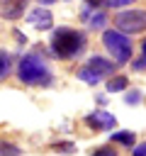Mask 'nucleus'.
<instances>
[{"label": "nucleus", "instance_id": "obj_13", "mask_svg": "<svg viewBox=\"0 0 146 156\" xmlns=\"http://www.w3.org/2000/svg\"><path fill=\"white\" fill-rule=\"evenodd\" d=\"M12 71V56L7 51H0V80H5Z\"/></svg>", "mask_w": 146, "mask_h": 156}, {"label": "nucleus", "instance_id": "obj_7", "mask_svg": "<svg viewBox=\"0 0 146 156\" xmlns=\"http://www.w3.org/2000/svg\"><path fill=\"white\" fill-rule=\"evenodd\" d=\"M24 10H27V0H0V17L7 22L24 17Z\"/></svg>", "mask_w": 146, "mask_h": 156}, {"label": "nucleus", "instance_id": "obj_17", "mask_svg": "<svg viewBox=\"0 0 146 156\" xmlns=\"http://www.w3.org/2000/svg\"><path fill=\"white\" fill-rule=\"evenodd\" d=\"M127 95H124V102L127 105H139L141 102V90L139 88H131V90H124Z\"/></svg>", "mask_w": 146, "mask_h": 156}, {"label": "nucleus", "instance_id": "obj_8", "mask_svg": "<svg viewBox=\"0 0 146 156\" xmlns=\"http://www.w3.org/2000/svg\"><path fill=\"white\" fill-rule=\"evenodd\" d=\"M85 66H88L90 71H95L100 78H105V76H112V73L117 71V63H114V61H109V58H105V56H90Z\"/></svg>", "mask_w": 146, "mask_h": 156}, {"label": "nucleus", "instance_id": "obj_21", "mask_svg": "<svg viewBox=\"0 0 146 156\" xmlns=\"http://www.w3.org/2000/svg\"><path fill=\"white\" fill-rule=\"evenodd\" d=\"M85 5H90V7H100L102 0H85Z\"/></svg>", "mask_w": 146, "mask_h": 156}, {"label": "nucleus", "instance_id": "obj_20", "mask_svg": "<svg viewBox=\"0 0 146 156\" xmlns=\"http://www.w3.org/2000/svg\"><path fill=\"white\" fill-rule=\"evenodd\" d=\"M131 156H146V141L144 144H134L131 146Z\"/></svg>", "mask_w": 146, "mask_h": 156}, {"label": "nucleus", "instance_id": "obj_15", "mask_svg": "<svg viewBox=\"0 0 146 156\" xmlns=\"http://www.w3.org/2000/svg\"><path fill=\"white\" fill-rule=\"evenodd\" d=\"M49 149H51V151H58V154L66 156V154H73V151H75V144H73V141H54Z\"/></svg>", "mask_w": 146, "mask_h": 156}, {"label": "nucleus", "instance_id": "obj_6", "mask_svg": "<svg viewBox=\"0 0 146 156\" xmlns=\"http://www.w3.org/2000/svg\"><path fill=\"white\" fill-rule=\"evenodd\" d=\"M32 27H36L39 32H46V29H51V24H54V15L49 12V7H34V10H29V15L24 17Z\"/></svg>", "mask_w": 146, "mask_h": 156}, {"label": "nucleus", "instance_id": "obj_12", "mask_svg": "<svg viewBox=\"0 0 146 156\" xmlns=\"http://www.w3.org/2000/svg\"><path fill=\"white\" fill-rule=\"evenodd\" d=\"M78 78H80L83 83H88V85H97V83H102V78H100L95 71H90L88 66H83V68L78 71Z\"/></svg>", "mask_w": 146, "mask_h": 156}, {"label": "nucleus", "instance_id": "obj_11", "mask_svg": "<svg viewBox=\"0 0 146 156\" xmlns=\"http://www.w3.org/2000/svg\"><path fill=\"white\" fill-rule=\"evenodd\" d=\"M105 88H107V93H122V90L129 88V78H127V76H114V73H112V78L105 83Z\"/></svg>", "mask_w": 146, "mask_h": 156}, {"label": "nucleus", "instance_id": "obj_16", "mask_svg": "<svg viewBox=\"0 0 146 156\" xmlns=\"http://www.w3.org/2000/svg\"><path fill=\"white\" fill-rule=\"evenodd\" d=\"M92 156H119V151H117L114 144H102V146H97L92 151Z\"/></svg>", "mask_w": 146, "mask_h": 156}, {"label": "nucleus", "instance_id": "obj_5", "mask_svg": "<svg viewBox=\"0 0 146 156\" xmlns=\"http://www.w3.org/2000/svg\"><path fill=\"white\" fill-rule=\"evenodd\" d=\"M85 124H88L92 132H107V129H114V127H117V119H114L107 110H95V112L85 115Z\"/></svg>", "mask_w": 146, "mask_h": 156}, {"label": "nucleus", "instance_id": "obj_4", "mask_svg": "<svg viewBox=\"0 0 146 156\" xmlns=\"http://www.w3.org/2000/svg\"><path fill=\"white\" fill-rule=\"evenodd\" d=\"M114 29L124 34H141L146 32V10H124L114 17Z\"/></svg>", "mask_w": 146, "mask_h": 156}, {"label": "nucleus", "instance_id": "obj_23", "mask_svg": "<svg viewBox=\"0 0 146 156\" xmlns=\"http://www.w3.org/2000/svg\"><path fill=\"white\" fill-rule=\"evenodd\" d=\"M141 51H144V54H146V39H144V44H141Z\"/></svg>", "mask_w": 146, "mask_h": 156}, {"label": "nucleus", "instance_id": "obj_1", "mask_svg": "<svg viewBox=\"0 0 146 156\" xmlns=\"http://www.w3.org/2000/svg\"><path fill=\"white\" fill-rule=\"evenodd\" d=\"M17 78L24 85H39V88L54 83V73L46 66V61L39 54H32V51L19 58V63H17Z\"/></svg>", "mask_w": 146, "mask_h": 156}, {"label": "nucleus", "instance_id": "obj_14", "mask_svg": "<svg viewBox=\"0 0 146 156\" xmlns=\"http://www.w3.org/2000/svg\"><path fill=\"white\" fill-rule=\"evenodd\" d=\"M0 156H22V149H19L17 144L2 139V141H0Z\"/></svg>", "mask_w": 146, "mask_h": 156}, {"label": "nucleus", "instance_id": "obj_2", "mask_svg": "<svg viewBox=\"0 0 146 156\" xmlns=\"http://www.w3.org/2000/svg\"><path fill=\"white\" fill-rule=\"evenodd\" d=\"M85 41L88 37L80 32V29H73V27H58L54 29L51 34V54L56 58H75L83 49H85Z\"/></svg>", "mask_w": 146, "mask_h": 156}, {"label": "nucleus", "instance_id": "obj_19", "mask_svg": "<svg viewBox=\"0 0 146 156\" xmlns=\"http://www.w3.org/2000/svg\"><path fill=\"white\" fill-rule=\"evenodd\" d=\"M131 68H134V71H146V54H144L141 58L131 61Z\"/></svg>", "mask_w": 146, "mask_h": 156}, {"label": "nucleus", "instance_id": "obj_10", "mask_svg": "<svg viewBox=\"0 0 146 156\" xmlns=\"http://www.w3.org/2000/svg\"><path fill=\"white\" fill-rule=\"evenodd\" d=\"M109 141L112 144H122V146H134L136 144V134L129 132V129H119V132L109 134Z\"/></svg>", "mask_w": 146, "mask_h": 156}, {"label": "nucleus", "instance_id": "obj_9", "mask_svg": "<svg viewBox=\"0 0 146 156\" xmlns=\"http://www.w3.org/2000/svg\"><path fill=\"white\" fill-rule=\"evenodd\" d=\"M83 22L88 24V29H102V27L107 24V15H105L102 10H95V7L85 5V10H83Z\"/></svg>", "mask_w": 146, "mask_h": 156}, {"label": "nucleus", "instance_id": "obj_22", "mask_svg": "<svg viewBox=\"0 0 146 156\" xmlns=\"http://www.w3.org/2000/svg\"><path fill=\"white\" fill-rule=\"evenodd\" d=\"M36 2H39V5H54L56 0H36Z\"/></svg>", "mask_w": 146, "mask_h": 156}, {"label": "nucleus", "instance_id": "obj_18", "mask_svg": "<svg viewBox=\"0 0 146 156\" xmlns=\"http://www.w3.org/2000/svg\"><path fill=\"white\" fill-rule=\"evenodd\" d=\"M107 7H127V5H134L136 0H102Z\"/></svg>", "mask_w": 146, "mask_h": 156}, {"label": "nucleus", "instance_id": "obj_3", "mask_svg": "<svg viewBox=\"0 0 146 156\" xmlns=\"http://www.w3.org/2000/svg\"><path fill=\"white\" fill-rule=\"evenodd\" d=\"M102 46H105L107 54L114 58V63H127V61H131V56H134L129 34H124V32H119V29H105V32H102Z\"/></svg>", "mask_w": 146, "mask_h": 156}]
</instances>
